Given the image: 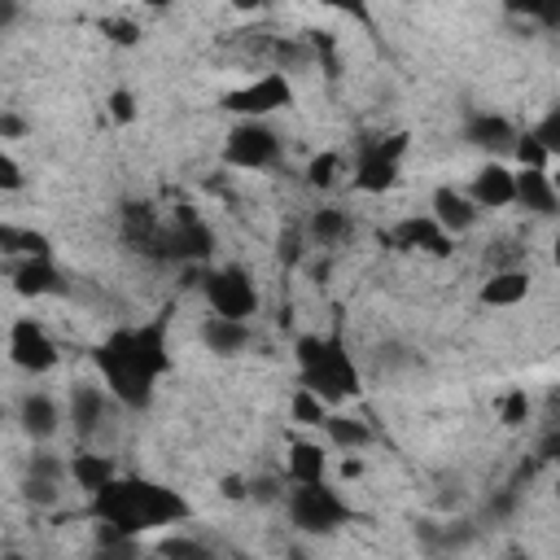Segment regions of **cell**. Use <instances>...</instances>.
I'll use <instances>...</instances> for the list:
<instances>
[{
  "mask_svg": "<svg viewBox=\"0 0 560 560\" xmlns=\"http://www.w3.org/2000/svg\"><path fill=\"white\" fill-rule=\"evenodd\" d=\"M171 311H158L153 319L136 324V328H114L96 350L92 363L105 381V389L114 394L118 407L127 411H144L153 402L158 381L171 372V341H166V319Z\"/></svg>",
  "mask_w": 560,
  "mask_h": 560,
  "instance_id": "6da1fadb",
  "label": "cell"
},
{
  "mask_svg": "<svg viewBox=\"0 0 560 560\" xmlns=\"http://www.w3.org/2000/svg\"><path fill=\"white\" fill-rule=\"evenodd\" d=\"M88 516L101 521V525H114L122 529L127 538H140L149 529H162V525H179L192 516V503L153 481V477H114L105 490H96L88 499Z\"/></svg>",
  "mask_w": 560,
  "mask_h": 560,
  "instance_id": "7a4b0ae2",
  "label": "cell"
},
{
  "mask_svg": "<svg viewBox=\"0 0 560 560\" xmlns=\"http://www.w3.org/2000/svg\"><path fill=\"white\" fill-rule=\"evenodd\" d=\"M293 354H298V385L319 394L328 407H341L346 398L359 394L363 385L359 363L350 359L341 332H302L293 341Z\"/></svg>",
  "mask_w": 560,
  "mask_h": 560,
  "instance_id": "3957f363",
  "label": "cell"
},
{
  "mask_svg": "<svg viewBox=\"0 0 560 560\" xmlns=\"http://www.w3.org/2000/svg\"><path fill=\"white\" fill-rule=\"evenodd\" d=\"M284 508H289L293 529H298V534H311V538H328V534H337L341 525L354 521V508H350L328 481L293 486L289 499H284Z\"/></svg>",
  "mask_w": 560,
  "mask_h": 560,
  "instance_id": "277c9868",
  "label": "cell"
},
{
  "mask_svg": "<svg viewBox=\"0 0 560 560\" xmlns=\"http://www.w3.org/2000/svg\"><path fill=\"white\" fill-rule=\"evenodd\" d=\"M407 153V131H372L354 144V188L359 192H389L398 184V162Z\"/></svg>",
  "mask_w": 560,
  "mask_h": 560,
  "instance_id": "5b68a950",
  "label": "cell"
},
{
  "mask_svg": "<svg viewBox=\"0 0 560 560\" xmlns=\"http://www.w3.org/2000/svg\"><path fill=\"white\" fill-rule=\"evenodd\" d=\"M201 293L210 302V315L223 319H241L249 324V315H258V284L245 267L228 262V267H206L201 271Z\"/></svg>",
  "mask_w": 560,
  "mask_h": 560,
  "instance_id": "8992f818",
  "label": "cell"
},
{
  "mask_svg": "<svg viewBox=\"0 0 560 560\" xmlns=\"http://www.w3.org/2000/svg\"><path fill=\"white\" fill-rule=\"evenodd\" d=\"M289 105H293V79L280 74V70H267V74H258V79H249L245 88H232V92L223 96V109H232L236 122H241V118L267 122V114H280V109H289Z\"/></svg>",
  "mask_w": 560,
  "mask_h": 560,
  "instance_id": "52a82bcc",
  "label": "cell"
},
{
  "mask_svg": "<svg viewBox=\"0 0 560 560\" xmlns=\"http://www.w3.org/2000/svg\"><path fill=\"white\" fill-rule=\"evenodd\" d=\"M280 149L284 144H280V136L267 122L241 118V122H232V131L223 140V162L232 171H262V166H271L280 158Z\"/></svg>",
  "mask_w": 560,
  "mask_h": 560,
  "instance_id": "ba28073f",
  "label": "cell"
},
{
  "mask_svg": "<svg viewBox=\"0 0 560 560\" xmlns=\"http://www.w3.org/2000/svg\"><path fill=\"white\" fill-rule=\"evenodd\" d=\"M210 254H214V232H210V223H206L192 206H175V214L166 219L162 262H210Z\"/></svg>",
  "mask_w": 560,
  "mask_h": 560,
  "instance_id": "9c48e42d",
  "label": "cell"
},
{
  "mask_svg": "<svg viewBox=\"0 0 560 560\" xmlns=\"http://www.w3.org/2000/svg\"><path fill=\"white\" fill-rule=\"evenodd\" d=\"M9 359H13V368H22L31 376L52 372L57 368V341L48 337V328L39 319L22 315L9 324Z\"/></svg>",
  "mask_w": 560,
  "mask_h": 560,
  "instance_id": "30bf717a",
  "label": "cell"
},
{
  "mask_svg": "<svg viewBox=\"0 0 560 560\" xmlns=\"http://www.w3.org/2000/svg\"><path fill=\"white\" fill-rule=\"evenodd\" d=\"M381 245H389V249H407V254L451 258L455 236H446V232L438 228L433 214H407V219H398L389 232H381Z\"/></svg>",
  "mask_w": 560,
  "mask_h": 560,
  "instance_id": "8fae6325",
  "label": "cell"
},
{
  "mask_svg": "<svg viewBox=\"0 0 560 560\" xmlns=\"http://www.w3.org/2000/svg\"><path fill=\"white\" fill-rule=\"evenodd\" d=\"M516 136H521L516 122L503 118V114H494V109H468V118H464V140L472 149L490 153V162H499L503 153H512L516 149Z\"/></svg>",
  "mask_w": 560,
  "mask_h": 560,
  "instance_id": "7c38bea8",
  "label": "cell"
},
{
  "mask_svg": "<svg viewBox=\"0 0 560 560\" xmlns=\"http://www.w3.org/2000/svg\"><path fill=\"white\" fill-rule=\"evenodd\" d=\"M122 241L136 249V254H144V258H153V262H162V245H166V219L149 206V201H127L122 206Z\"/></svg>",
  "mask_w": 560,
  "mask_h": 560,
  "instance_id": "4fadbf2b",
  "label": "cell"
},
{
  "mask_svg": "<svg viewBox=\"0 0 560 560\" xmlns=\"http://www.w3.org/2000/svg\"><path fill=\"white\" fill-rule=\"evenodd\" d=\"M109 411H114V394H109L105 385L79 381V385L70 389V424H74V433H79L83 442L96 438V433L105 429Z\"/></svg>",
  "mask_w": 560,
  "mask_h": 560,
  "instance_id": "5bb4252c",
  "label": "cell"
},
{
  "mask_svg": "<svg viewBox=\"0 0 560 560\" xmlns=\"http://www.w3.org/2000/svg\"><path fill=\"white\" fill-rule=\"evenodd\" d=\"M468 197L477 201V210H503L516 206V171L503 162H481L477 175L468 179Z\"/></svg>",
  "mask_w": 560,
  "mask_h": 560,
  "instance_id": "9a60e30c",
  "label": "cell"
},
{
  "mask_svg": "<svg viewBox=\"0 0 560 560\" xmlns=\"http://www.w3.org/2000/svg\"><path fill=\"white\" fill-rule=\"evenodd\" d=\"M429 214L438 219V228H442L446 236H459V232L477 228V219H481L477 201H472L468 192H459L455 184H442V188H433V197H429Z\"/></svg>",
  "mask_w": 560,
  "mask_h": 560,
  "instance_id": "2e32d148",
  "label": "cell"
},
{
  "mask_svg": "<svg viewBox=\"0 0 560 560\" xmlns=\"http://www.w3.org/2000/svg\"><path fill=\"white\" fill-rule=\"evenodd\" d=\"M18 424H22V433H26L31 442L57 438V429H61V407H57V398L44 394V389L22 394V402H18Z\"/></svg>",
  "mask_w": 560,
  "mask_h": 560,
  "instance_id": "e0dca14e",
  "label": "cell"
},
{
  "mask_svg": "<svg viewBox=\"0 0 560 560\" xmlns=\"http://www.w3.org/2000/svg\"><path fill=\"white\" fill-rule=\"evenodd\" d=\"M13 293L18 298H48V293H61V271L52 258H22L13 271Z\"/></svg>",
  "mask_w": 560,
  "mask_h": 560,
  "instance_id": "ac0fdd59",
  "label": "cell"
},
{
  "mask_svg": "<svg viewBox=\"0 0 560 560\" xmlns=\"http://www.w3.org/2000/svg\"><path fill=\"white\" fill-rule=\"evenodd\" d=\"M516 206L538 214V219L560 214V192L551 188V175L547 171H516Z\"/></svg>",
  "mask_w": 560,
  "mask_h": 560,
  "instance_id": "d6986e66",
  "label": "cell"
},
{
  "mask_svg": "<svg viewBox=\"0 0 560 560\" xmlns=\"http://www.w3.org/2000/svg\"><path fill=\"white\" fill-rule=\"evenodd\" d=\"M529 271L525 267H508V271H490L486 280H481V289H477V302L481 306H516V302H525L529 298Z\"/></svg>",
  "mask_w": 560,
  "mask_h": 560,
  "instance_id": "ffe728a7",
  "label": "cell"
},
{
  "mask_svg": "<svg viewBox=\"0 0 560 560\" xmlns=\"http://www.w3.org/2000/svg\"><path fill=\"white\" fill-rule=\"evenodd\" d=\"M114 477H118L114 455H105V451H74V455H70V481H74L88 499H92L96 490H105Z\"/></svg>",
  "mask_w": 560,
  "mask_h": 560,
  "instance_id": "44dd1931",
  "label": "cell"
},
{
  "mask_svg": "<svg viewBox=\"0 0 560 560\" xmlns=\"http://www.w3.org/2000/svg\"><path fill=\"white\" fill-rule=\"evenodd\" d=\"M201 346L210 354H241L249 346V324L223 319V315H206L201 319Z\"/></svg>",
  "mask_w": 560,
  "mask_h": 560,
  "instance_id": "7402d4cb",
  "label": "cell"
},
{
  "mask_svg": "<svg viewBox=\"0 0 560 560\" xmlns=\"http://www.w3.org/2000/svg\"><path fill=\"white\" fill-rule=\"evenodd\" d=\"M289 481L293 486H315V481H328V455L319 442H306L298 438L289 446Z\"/></svg>",
  "mask_w": 560,
  "mask_h": 560,
  "instance_id": "603a6c76",
  "label": "cell"
},
{
  "mask_svg": "<svg viewBox=\"0 0 560 560\" xmlns=\"http://www.w3.org/2000/svg\"><path fill=\"white\" fill-rule=\"evenodd\" d=\"M319 429H324L328 446H337V451H346V455H354V451H363V446L372 442V429H368V420H359V416H346V411H328V420H324Z\"/></svg>",
  "mask_w": 560,
  "mask_h": 560,
  "instance_id": "cb8c5ba5",
  "label": "cell"
},
{
  "mask_svg": "<svg viewBox=\"0 0 560 560\" xmlns=\"http://www.w3.org/2000/svg\"><path fill=\"white\" fill-rule=\"evenodd\" d=\"M350 232H354V223H350V214H346L341 206H315L311 219H306V236H311L315 245H337V241H346Z\"/></svg>",
  "mask_w": 560,
  "mask_h": 560,
  "instance_id": "d4e9b609",
  "label": "cell"
},
{
  "mask_svg": "<svg viewBox=\"0 0 560 560\" xmlns=\"http://www.w3.org/2000/svg\"><path fill=\"white\" fill-rule=\"evenodd\" d=\"M0 249L4 254H22V258H52V245L44 232L18 228V223H0Z\"/></svg>",
  "mask_w": 560,
  "mask_h": 560,
  "instance_id": "484cf974",
  "label": "cell"
},
{
  "mask_svg": "<svg viewBox=\"0 0 560 560\" xmlns=\"http://www.w3.org/2000/svg\"><path fill=\"white\" fill-rule=\"evenodd\" d=\"M267 52H271V61H276V70H280V74L302 70V66H311V61H315L311 39H289V35H276V39L267 44Z\"/></svg>",
  "mask_w": 560,
  "mask_h": 560,
  "instance_id": "4316f807",
  "label": "cell"
},
{
  "mask_svg": "<svg viewBox=\"0 0 560 560\" xmlns=\"http://www.w3.org/2000/svg\"><path fill=\"white\" fill-rule=\"evenodd\" d=\"M328 411H332V407H328L319 394L302 389V385H298V389H293V398H289V416H293L298 424H324V420H328Z\"/></svg>",
  "mask_w": 560,
  "mask_h": 560,
  "instance_id": "83f0119b",
  "label": "cell"
},
{
  "mask_svg": "<svg viewBox=\"0 0 560 560\" xmlns=\"http://www.w3.org/2000/svg\"><path fill=\"white\" fill-rule=\"evenodd\" d=\"M512 158H516V171H547V166H551V153L542 149V140H538L534 131H521V136H516Z\"/></svg>",
  "mask_w": 560,
  "mask_h": 560,
  "instance_id": "f1b7e54d",
  "label": "cell"
},
{
  "mask_svg": "<svg viewBox=\"0 0 560 560\" xmlns=\"http://www.w3.org/2000/svg\"><path fill=\"white\" fill-rule=\"evenodd\" d=\"M158 556H166V560H214V551H210L206 542L188 538V534H171V538H162V542H158Z\"/></svg>",
  "mask_w": 560,
  "mask_h": 560,
  "instance_id": "f546056e",
  "label": "cell"
},
{
  "mask_svg": "<svg viewBox=\"0 0 560 560\" xmlns=\"http://www.w3.org/2000/svg\"><path fill=\"white\" fill-rule=\"evenodd\" d=\"M337 171H341V153L324 149V153H315V158L306 162V184H311V188H332V184H337Z\"/></svg>",
  "mask_w": 560,
  "mask_h": 560,
  "instance_id": "4dcf8cb0",
  "label": "cell"
},
{
  "mask_svg": "<svg viewBox=\"0 0 560 560\" xmlns=\"http://www.w3.org/2000/svg\"><path fill=\"white\" fill-rule=\"evenodd\" d=\"M22 499L31 508H57L61 503V481H48V477H22Z\"/></svg>",
  "mask_w": 560,
  "mask_h": 560,
  "instance_id": "1f68e13d",
  "label": "cell"
},
{
  "mask_svg": "<svg viewBox=\"0 0 560 560\" xmlns=\"http://www.w3.org/2000/svg\"><path fill=\"white\" fill-rule=\"evenodd\" d=\"M529 411H534V402H529V394H525V385H512V389L503 394V402H499V420H503L508 429H516V424H525V420H529Z\"/></svg>",
  "mask_w": 560,
  "mask_h": 560,
  "instance_id": "d6a6232c",
  "label": "cell"
},
{
  "mask_svg": "<svg viewBox=\"0 0 560 560\" xmlns=\"http://www.w3.org/2000/svg\"><path fill=\"white\" fill-rule=\"evenodd\" d=\"M508 9L542 31H560V0H534V4H508Z\"/></svg>",
  "mask_w": 560,
  "mask_h": 560,
  "instance_id": "836d02e7",
  "label": "cell"
},
{
  "mask_svg": "<svg viewBox=\"0 0 560 560\" xmlns=\"http://www.w3.org/2000/svg\"><path fill=\"white\" fill-rule=\"evenodd\" d=\"M105 114L118 122V127H131L136 118H140V105H136V92L131 88H114L109 96H105Z\"/></svg>",
  "mask_w": 560,
  "mask_h": 560,
  "instance_id": "e575fe53",
  "label": "cell"
},
{
  "mask_svg": "<svg viewBox=\"0 0 560 560\" xmlns=\"http://www.w3.org/2000/svg\"><path fill=\"white\" fill-rule=\"evenodd\" d=\"M26 472H31V477H48V481H66V477H70V459H61V455H52V451H31Z\"/></svg>",
  "mask_w": 560,
  "mask_h": 560,
  "instance_id": "d590c367",
  "label": "cell"
},
{
  "mask_svg": "<svg viewBox=\"0 0 560 560\" xmlns=\"http://www.w3.org/2000/svg\"><path fill=\"white\" fill-rule=\"evenodd\" d=\"M529 131L542 140V149H547V153H551V162H556V158H560V105H551V109H547Z\"/></svg>",
  "mask_w": 560,
  "mask_h": 560,
  "instance_id": "8d00e7d4",
  "label": "cell"
},
{
  "mask_svg": "<svg viewBox=\"0 0 560 560\" xmlns=\"http://www.w3.org/2000/svg\"><path fill=\"white\" fill-rule=\"evenodd\" d=\"M101 31H105V39H114V44H122V48L140 44V26H136V22H127V18H105V22H101Z\"/></svg>",
  "mask_w": 560,
  "mask_h": 560,
  "instance_id": "74e56055",
  "label": "cell"
},
{
  "mask_svg": "<svg viewBox=\"0 0 560 560\" xmlns=\"http://www.w3.org/2000/svg\"><path fill=\"white\" fill-rule=\"evenodd\" d=\"M26 184V171H22V162L9 153V149H0V192H18Z\"/></svg>",
  "mask_w": 560,
  "mask_h": 560,
  "instance_id": "f35d334b",
  "label": "cell"
},
{
  "mask_svg": "<svg viewBox=\"0 0 560 560\" xmlns=\"http://www.w3.org/2000/svg\"><path fill=\"white\" fill-rule=\"evenodd\" d=\"M249 499L254 503H276V499H289V494H284V486L276 477H254L249 481Z\"/></svg>",
  "mask_w": 560,
  "mask_h": 560,
  "instance_id": "ab89813d",
  "label": "cell"
},
{
  "mask_svg": "<svg viewBox=\"0 0 560 560\" xmlns=\"http://www.w3.org/2000/svg\"><path fill=\"white\" fill-rule=\"evenodd\" d=\"M26 131H31V122H26L22 114H13V109L0 114V140H22Z\"/></svg>",
  "mask_w": 560,
  "mask_h": 560,
  "instance_id": "60d3db41",
  "label": "cell"
},
{
  "mask_svg": "<svg viewBox=\"0 0 560 560\" xmlns=\"http://www.w3.org/2000/svg\"><path fill=\"white\" fill-rule=\"evenodd\" d=\"M538 455H542L547 464H556V468H560V429H551V433L538 442Z\"/></svg>",
  "mask_w": 560,
  "mask_h": 560,
  "instance_id": "b9f144b4",
  "label": "cell"
},
{
  "mask_svg": "<svg viewBox=\"0 0 560 560\" xmlns=\"http://www.w3.org/2000/svg\"><path fill=\"white\" fill-rule=\"evenodd\" d=\"M223 499H249V477H223Z\"/></svg>",
  "mask_w": 560,
  "mask_h": 560,
  "instance_id": "7bdbcfd3",
  "label": "cell"
},
{
  "mask_svg": "<svg viewBox=\"0 0 560 560\" xmlns=\"http://www.w3.org/2000/svg\"><path fill=\"white\" fill-rule=\"evenodd\" d=\"M512 503H516V494H512V490H499V494L486 503V512H490V516H508V512H512Z\"/></svg>",
  "mask_w": 560,
  "mask_h": 560,
  "instance_id": "ee69618b",
  "label": "cell"
},
{
  "mask_svg": "<svg viewBox=\"0 0 560 560\" xmlns=\"http://www.w3.org/2000/svg\"><path fill=\"white\" fill-rule=\"evenodd\" d=\"M18 13H22V9H18L13 0H0V35H4V31L18 22Z\"/></svg>",
  "mask_w": 560,
  "mask_h": 560,
  "instance_id": "f6af8a7d",
  "label": "cell"
},
{
  "mask_svg": "<svg viewBox=\"0 0 560 560\" xmlns=\"http://www.w3.org/2000/svg\"><path fill=\"white\" fill-rule=\"evenodd\" d=\"M341 472H346V477H359V472H363V464H359V459H346V464H341Z\"/></svg>",
  "mask_w": 560,
  "mask_h": 560,
  "instance_id": "bcb514c9",
  "label": "cell"
},
{
  "mask_svg": "<svg viewBox=\"0 0 560 560\" xmlns=\"http://www.w3.org/2000/svg\"><path fill=\"white\" fill-rule=\"evenodd\" d=\"M551 262H556V267H560V236H556V241H551Z\"/></svg>",
  "mask_w": 560,
  "mask_h": 560,
  "instance_id": "7dc6e473",
  "label": "cell"
},
{
  "mask_svg": "<svg viewBox=\"0 0 560 560\" xmlns=\"http://www.w3.org/2000/svg\"><path fill=\"white\" fill-rule=\"evenodd\" d=\"M0 560H31V556H22V551H4Z\"/></svg>",
  "mask_w": 560,
  "mask_h": 560,
  "instance_id": "c3c4849f",
  "label": "cell"
},
{
  "mask_svg": "<svg viewBox=\"0 0 560 560\" xmlns=\"http://www.w3.org/2000/svg\"><path fill=\"white\" fill-rule=\"evenodd\" d=\"M551 188H556V192H560V171H556V175H551Z\"/></svg>",
  "mask_w": 560,
  "mask_h": 560,
  "instance_id": "681fc988",
  "label": "cell"
},
{
  "mask_svg": "<svg viewBox=\"0 0 560 560\" xmlns=\"http://www.w3.org/2000/svg\"><path fill=\"white\" fill-rule=\"evenodd\" d=\"M512 560H538V556H525V551H516V556H512Z\"/></svg>",
  "mask_w": 560,
  "mask_h": 560,
  "instance_id": "f907efd6",
  "label": "cell"
},
{
  "mask_svg": "<svg viewBox=\"0 0 560 560\" xmlns=\"http://www.w3.org/2000/svg\"><path fill=\"white\" fill-rule=\"evenodd\" d=\"M289 560H306V556H302V551H289Z\"/></svg>",
  "mask_w": 560,
  "mask_h": 560,
  "instance_id": "816d5d0a",
  "label": "cell"
},
{
  "mask_svg": "<svg viewBox=\"0 0 560 560\" xmlns=\"http://www.w3.org/2000/svg\"><path fill=\"white\" fill-rule=\"evenodd\" d=\"M556 503H560V477H556Z\"/></svg>",
  "mask_w": 560,
  "mask_h": 560,
  "instance_id": "f5cc1de1",
  "label": "cell"
},
{
  "mask_svg": "<svg viewBox=\"0 0 560 560\" xmlns=\"http://www.w3.org/2000/svg\"><path fill=\"white\" fill-rule=\"evenodd\" d=\"M96 560H118V556H101V551H96Z\"/></svg>",
  "mask_w": 560,
  "mask_h": 560,
  "instance_id": "db71d44e",
  "label": "cell"
},
{
  "mask_svg": "<svg viewBox=\"0 0 560 560\" xmlns=\"http://www.w3.org/2000/svg\"><path fill=\"white\" fill-rule=\"evenodd\" d=\"M153 560H166V556H158V551H153Z\"/></svg>",
  "mask_w": 560,
  "mask_h": 560,
  "instance_id": "11a10c76",
  "label": "cell"
}]
</instances>
